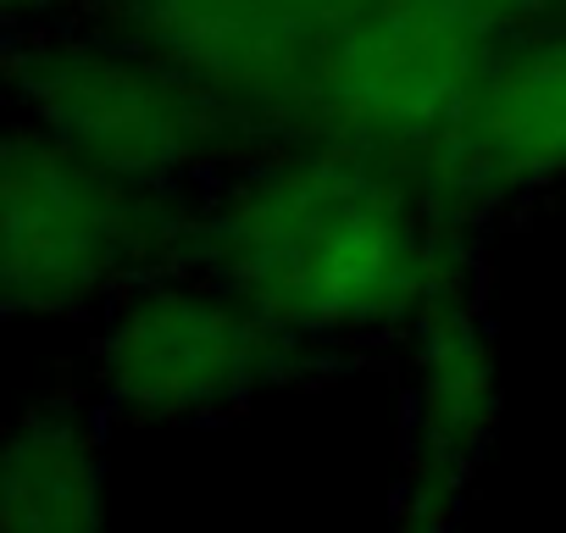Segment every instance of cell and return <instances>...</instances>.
Listing matches in <instances>:
<instances>
[{
    "mask_svg": "<svg viewBox=\"0 0 566 533\" xmlns=\"http://www.w3.org/2000/svg\"><path fill=\"white\" fill-rule=\"evenodd\" d=\"M455 12H467L472 23H516V18H538L560 0H450Z\"/></svg>",
    "mask_w": 566,
    "mask_h": 533,
    "instance_id": "8",
    "label": "cell"
},
{
    "mask_svg": "<svg viewBox=\"0 0 566 533\" xmlns=\"http://www.w3.org/2000/svg\"><path fill=\"white\" fill-rule=\"evenodd\" d=\"M494 411V362L467 317L444 323V301H433V334H428V367H422V417L439 472L478 445Z\"/></svg>",
    "mask_w": 566,
    "mask_h": 533,
    "instance_id": "7",
    "label": "cell"
},
{
    "mask_svg": "<svg viewBox=\"0 0 566 533\" xmlns=\"http://www.w3.org/2000/svg\"><path fill=\"white\" fill-rule=\"evenodd\" d=\"M51 134L7 145V290L12 306L73 312L106 290L139 250V195Z\"/></svg>",
    "mask_w": 566,
    "mask_h": 533,
    "instance_id": "2",
    "label": "cell"
},
{
    "mask_svg": "<svg viewBox=\"0 0 566 533\" xmlns=\"http://www.w3.org/2000/svg\"><path fill=\"white\" fill-rule=\"evenodd\" d=\"M467 134L500 173H544L566 161V40L533 45L483 73L467 101Z\"/></svg>",
    "mask_w": 566,
    "mask_h": 533,
    "instance_id": "5",
    "label": "cell"
},
{
    "mask_svg": "<svg viewBox=\"0 0 566 533\" xmlns=\"http://www.w3.org/2000/svg\"><path fill=\"white\" fill-rule=\"evenodd\" d=\"M283 323L239 290H139L112 317L101 345L106 400L134 417H189L244 400L283 362Z\"/></svg>",
    "mask_w": 566,
    "mask_h": 533,
    "instance_id": "3",
    "label": "cell"
},
{
    "mask_svg": "<svg viewBox=\"0 0 566 533\" xmlns=\"http://www.w3.org/2000/svg\"><path fill=\"white\" fill-rule=\"evenodd\" d=\"M34 84L40 128L117 178L145 184L189 167L211 139V117L189 84L117 51H51Z\"/></svg>",
    "mask_w": 566,
    "mask_h": 533,
    "instance_id": "4",
    "label": "cell"
},
{
    "mask_svg": "<svg viewBox=\"0 0 566 533\" xmlns=\"http://www.w3.org/2000/svg\"><path fill=\"white\" fill-rule=\"evenodd\" d=\"M101 461L73 417H34L7 450V533H95Z\"/></svg>",
    "mask_w": 566,
    "mask_h": 533,
    "instance_id": "6",
    "label": "cell"
},
{
    "mask_svg": "<svg viewBox=\"0 0 566 533\" xmlns=\"http://www.w3.org/2000/svg\"><path fill=\"white\" fill-rule=\"evenodd\" d=\"M211 250L233 290L272 323L373 328L439 290V244L378 178L295 161L244 178L211 217Z\"/></svg>",
    "mask_w": 566,
    "mask_h": 533,
    "instance_id": "1",
    "label": "cell"
}]
</instances>
